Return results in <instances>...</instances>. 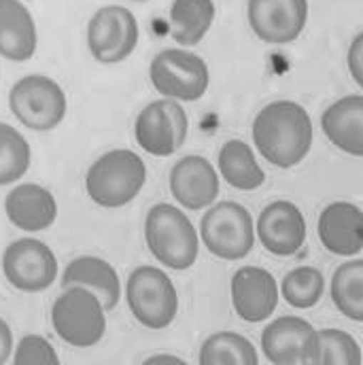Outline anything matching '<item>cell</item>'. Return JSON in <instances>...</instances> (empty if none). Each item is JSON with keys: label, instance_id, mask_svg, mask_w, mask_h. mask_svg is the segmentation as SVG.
I'll list each match as a JSON object with an SVG mask.
<instances>
[{"label": "cell", "instance_id": "obj_3", "mask_svg": "<svg viewBox=\"0 0 363 365\" xmlns=\"http://www.w3.org/2000/svg\"><path fill=\"white\" fill-rule=\"evenodd\" d=\"M151 255L173 270H187L198 259V234L189 217L173 204H155L145 219Z\"/></svg>", "mask_w": 363, "mask_h": 365}, {"label": "cell", "instance_id": "obj_21", "mask_svg": "<svg viewBox=\"0 0 363 365\" xmlns=\"http://www.w3.org/2000/svg\"><path fill=\"white\" fill-rule=\"evenodd\" d=\"M62 287H86L93 291L100 302L104 304V310H113L119 302V276L115 268L100 259V257H77L68 264V268L62 274Z\"/></svg>", "mask_w": 363, "mask_h": 365}, {"label": "cell", "instance_id": "obj_4", "mask_svg": "<svg viewBox=\"0 0 363 365\" xmlns=\"http://www.w3.org/2000/svg\"><path fill=\"white\" fill-rule=\"evenodd\" d=\"M104 304L86 287H71L56 299L51 323L56 334L71 346L88 349L102 340L106 331Z\"/></svg>", "mask_w": 363, "mask_h": 365}, {"label": "cell", "instance_id": "obj_26", "mask_svg": "<svg viewBox=\"0 0 363 365\" xmlns=\"http://www.w3.org/2000/svg\"><path fill=\"white\" fill-rule=\"evenodd\" d=\"M282 297L289 306L306 310L321 302L325 291V278L321 270L312 266H300L285 274L282 278Z\"/></svg>", "mask_w": 363, "mask_h": 365}, {"label": "cell", "instance_id": "obj_31", "mask_svg": "<svg viewBox=\"0 0 363 365\" xmlns=\"http://www.w3.org/2000/svg\"><path fill=\"white\" fill-rule=\"evenodd\" d=\"M0 364H4L9 359V353H11V329L4 321H0Z\"/></svg>", "mask_w": 363, "mask_h": 365}, {"label": "cell", "instance_id": "obj_32", "mask_svg": "<svg viewBox=\"0 0 363 365\" xmlns=\"http://www.w3.org/2000/svg\"><path fill=\"white\" fill-rule=\"evenodd\" d=\"M143 365H189V364H185L183 359L175 357V355L164 353V355H153V357H149V359H147Z\"/></svg>", "mask_w": 363, "mask_h": 365}, {"label": "cell", "instance_id": "obj_2", "mask_svg": "<svg viewBox=\"0 0 363 365\" xmlns=\"http://www.w3.org/2000/svg\"><path fill=\"white\" fill-rule=\"evenodd\" d=\"M147 181L145 162L128 149H115L98 158L86 177L88 195L104 208L130 204Z\"/></svg>", "mask_w": 363, "mask_h": 365}, {"label": "cell", "instance_id": "obj_19", "mask_svg": "<svg viewBox=\"0 0 363 365\" xmlns=\"http://www.w3.org/2000/svg\"><path fill=\"white\" fill-rule=\"evenodd\" d=\"M321 128L340 151L363 158V96L336 100L321 117Z\"/></svg>", "mask_w": 363, "mask_h": 365}, {"label": "cell", "instance_id": "obj_14", "mask_svg": "<svg viewBox=\"0 0 363 365\" xmlns=\"http://www.w3.org/2000/svg\"><path fill=\"white\" fill-rule=\"evenodd\" d=\"M257 238L272 255H295L306 240V219L302 210L289 200L268 204L257 219Z\"/></svg>", "mask_w": 363, "mask_h": 365}, {"label": "cell", "instance_id": "obj_9", "mask_svg": "<svg viewBox=\"0 0 363 365\" xmlns=\"http://www.w3.org/2000/svg\"><path fill=\"white\" fill-rule=\"evenodd\" d=\"M189 119L177 100L149 102L136 117L134 136L140 149L155 158H168L177 153L187 140Z\"/></svg>", "mask_w": 363, "mask_h": 365}, {"label": "cell", "instance_id": "obj_30", "mask_svg": "<svg viewBox=\"0 0 363 365\" xmlns=\"http://www.w3.org/2000/svg\"><path fill=\"white\" fill-rule=\"evenodd\" d=\"M349 71L355 83L363 88V32H359L349 49Z\"/></svg>", "mask_w": 363, "mask_h": 365}, {"label": "cell", "instance_id": "obj_28", "mask_svg": "<svg viewBox=\"0 0 363 365\" xmlns=\"http://www.w3.org/2000/svg\"><path fill=\"white\" fill-rule=\"evenodd\" d=\"M319 365H362V349L357 340L342 329H323Z\"/></svg>", "mask_w": 363, "mask_h": 365}, {"label": "cell", "instance_id": "obj_20", "mask_svg": "<svg viewBox=\"0 0 363 365\" xmlns=\"http://www.w3.org/2000/svg\"><path fill=\"white\" fill-rule=\"evenodd\" d=\"M36 51V26L17 0L0 2V53L11 62H26Z\"/></svg>", "mask_w": 363, "mask_h": 365}, {"label": "cell", "instance_id": "obj_16", "mask_svg": "<svg viewBox=\"0 0 363 365\" xmlns=\"http://www.w3.org/2000/svg\"><path fill=\"white\" fill-rule=\"evenodd\" d=\"M321 245L340 257H353L363 249V210L351 202H334L323 208L317 223Z\"/></svg>", "mask_w": 363, "mask_h": 365}, {"label": "cell", "instance_id": "obj_27", "mask_svg": "<svg viewBox=\"0 0 363 365\" xmlns=\"http://www.w3.org/2000/svg\"><path fill=\"white\" fill-rule=\"evenodd\" d=\"M30 166L28 140L9 123L0 125V182L11 185L19 181Z\"/></svg>", "mask_w": 363, "mask_h": 365}, {"label": "cell", "instance_id": "obj_17", "mask_svg": "<svg viewBox=\"0 0 363 365\" xmlns=\"http://www.w3.org/2000/svg\"><path fill=\"white\" fill-rule=\"evenodd\" d=\"M170 191L181 206L189 210H202L217 200L219 179L206 158L187 155L170 170Z\"/></svg>", "mask_w": 363, "mask_h": 365}, {"label": "cell", "instance_id": "obj_5", "mask_svg": "<svg viewBox=\"0 0 363 365\" xmlns=\"http://www.w3.org/2000/svg\"><path fill=\"white\" fill-rule=\"evenodd\" d=\"M126 299L136 321L155 331L166 329L179 310V297L170 276L153 266L132 270L126 284Z\"/></svg>", "mask_w": 363, "mask_h": 365}, {"label": "cell", "instance_id": "obj_10", "mask_svg": "<svg viewBox=\"0 0 363 365\" xmlns=\"http://www.w3.org/2000/svg\"><path fill=\"white\" fill-rule=\"evenodd\" d=\"M264 355L272 365H319L321 334L300 317H278L262 334Z\"/></svg>", "mask_w": 363, "mask_h": 365}, {"label": "cell", "instance_id": "obj_8", "mask_svg": "<svg viewBox=\"0 0 363 365\" xmlns=\"http://www.w3.org/2000/svg\"><path fill=\"white\" fill-rule=\"evenodd\" d=\"M151 83L168 100L193 102L208 90V66L206 62L185 49H164L149 66Z\"/></svg>", "mask_w": 363, "mask_h": 365}, {"label": "cell", "instance_id": "obj_7", "mask_svg": "<svg viewBox=\"0 0 363 365\" xmlns=\"http://www.w3.org/2000/svg\"><path fill=\"white\" fill-rule=\"evenodd\" d=\"M9 106L24 128L47 132L62 123L66 115V96L53 79L45 75H28L11 88Z\"/></svg>", "mask_w": 363, "mask_h": 365}, {"label": "cell", "instance_id": "obj_15", "mask_svg": "<svg viewBox=\"0 0 363 365\" xmlns=\"http://www.w3.org/2000/svg\"><path fill=\"white\" fill-rule=\"evenodd\" d=\"M232 304L236 314L247 323L270 319L278 306L276 280L268 270L245 266L232 276Z\"/></svg>", "mask_w": 363, "mask_h": 365}, {"label": "cell", "instance_id": "obj_6", "mask_svg": "<svg viewBox=\"0 0 363 365\" xmlns=\"http://www.w3.org/2000/svg\"><path fill=\"white\" fill-rule=\"evenodd\" d=\"M200 234L206 249L227 262L247 257L255 245L251 212L238 202H219L200 221Z\"/></svg>", "mask_w": 363, "mask_h": 365}, {"label": "cell", "instance_id": "obj_24", "mask_svg": "<svg viewBox=\"0 0 363 365\" xmlns=\"http://www.w3.org/2000/svg\"><path fill=\"white\" fill-rule=\"evenodd\" d=\"M200 365H260L257 349L236 331H217L200 349Z\"/></svg>", "mask_w": 363, "mask_h": 365}, {"label": "cell", "instance_id": "obj_25", "mask_svg": "<svg viewBox=\"0 0 363 365\" xmlns=\"http://www.w3.org/2000/svg\"><path fill=\"white\" fill-rule=\"evenodd\" d=\"M329 295L347 319L363 323V259H353L336 268Z\"/></svg>", "mask_w": 363, "mask_h": 365}, {"label": "cell", "instance_id": "obj_11", "mask_svg": "<svg viewBox=\"0 0 363 365\" xmlns=\"http://www.w3.org/2000/svg\"><path fill=\"white\" fill-rule=\"evenodd\" d=\"M138 43V24L130 9L106 4L93 13L88 26V45L100 64L123 62Z\"/></svg>", "mask_w": 363, "mask_h": 365}, {"label": "cell", "instance_id": "obj_1", "mask_svg": "<svg viewBox=\"0 0 363 365\" xmlns=\"http://www.w3.org/2000/svg\"><path fill=\"white\" fill-rule=\"evenodd\" d=\"M253 143L272 166H297L312 147V121L308 110L291 100H278L264 106L253 121Z\"/></svg>", "mask_w": 363, "mask_h": 365}, {"label": "cell", "instance_id": "obj_12", "mask_svg": "<svg viewBox=\"0 0 363 365\" xmlns=\"http://www.w3.org/2000/svg\"><path fill=\"white\" fill-rule=\"evenodd\" d=\"M2 270L11 287L28 293H39L53 284L58 276V259L45 242L21 238L6 247Z\"/></svg>", "mask_w": 363, "mask_h": 365}, {"label": "cell", "instance_id": "obj_13", "mask_svg": "<svg viewBox=\"0 0 363 365\" xmlns=\"http://www.w3.org/2000/svg\"><path fill=\"white\" fill-rule=\"evenodd\" d=\"M247 9L253 32L268 45L293 43L308 19L306 0H251Z\"/></svg>", "mask_w": 363, "mask_h": 365}, {"label": "cell", "instance_id": "obj_18", "mask_svg": "<svg viewBox=\"0 0 363 365\" xmlns=\"http://www.w3.org/2000/svg\"><path fill=\"white\" fill-rule=\"evenodd\" d=\"M4 212L15 227L24 232H43L53 225L58 217V204L45 187L24 182L6 193Z\"/></svg>", "mask_w": 363, "mask_h": 365}, {"label": "cell", "instance_id": "obj_29", "mask_svg": "<svg viewBox=\"0 0 363 365\" xmlns=\"http://www.w3.org/2000/svg\"><path fill=\"white\" fill-rule=\"evenodd\" d=\"M13 365H60L56 349L43 336H24L15 349Z\"/></svg>", "mask_w": 363, "mask_h": 365}, {"label": "cell", "instance_id": "obj_23", "mask_svg": "<svg viewBox=\"0 0 363 365\" xmlns=\"http://www.w3.org/2000/svg\"><path fill=\"white\" fill-rule=\"evenodd\" d=\"M215 4L210 0H177L170 6V34L185 47L198 45L210 30Z\"/></svg>", "mask_w": 363, "mask_h": 365}, {"label": "cell", "instance_id": "obj_22", "mask_svg": "<svg viewBox=\"0 0 363 365\" xmlns=\"http://www.w3.org/2000/svg\"><path fill=\"white\" fill-rule=\"evenodd\" d=\"M219 170L223 181L240 191H253L266 181V175L257 164L253 149L242 140H227L221 147Z\"/></svg>", "mask_w": 363, "mask_h": 365}]
</instances>
